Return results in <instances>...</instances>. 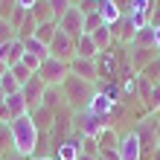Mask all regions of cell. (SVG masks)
Listing matches in <instances>:
<instances>
[{
  "mask_svg": "<svg viewBox=\"0 0 160 160\" xmlns=\"http://www.w3.org/2000/svg\"><path fill=\"white\" fill-rule=\"evenodd\" d=\"M47 6L52 9V18H55V23H58L61 18L67 15V9H70L73 3H70V0H47Z\"/></svg>",
  "mask_w": 160,
  "mask_h": 160,
  "instance_id": "4316f807",
  "label": "cell"
},
{
  "mask_svg": "<svg viewBox=\"0 0 160 160\" xmlns=\"http://www.w3.org/2000/svg\"><path fill=\"white\" fill-rule=\"evenodd\" d=\"M3 102H6V93H3V90H0V105H3Z\"/></svg>",
  "mask_w": 160,
  "mask_h": 160,
  "instance_id": "ee69618b",
  "label": "cell"
},
{
  "mask_svg": "<svg viewBox=\"0 0 160 160\" xmlns=\"http://www.w3.org/2000/svg\"><path fill=\"white\" fill-rule=\"evenodd\" d=\"M0 160H26V157H21L18 152H6V154H0Z\"/></svg>",
  "mask_w": 160,
  "mask_h": 160,
  "instance_id": "f35d334b",
  "label": "cell"
},
{
  "mask_svg": "<svg viewBox=\"0 0 160 160\" xmlns=\"http://www.w3.org/2000/svg\"><path fill=\"white\" fill-rule=\"evenodd\" d=\"M12 76H15V79H18V84L23 88V84H26V82H29V79L35 76V73H32L29 67H23V64H15V67H12Z\"/></svg>",
  "mask_w": 160,
  "mask_h": 160,
  "instance_id": "f1b7e54d",
  "label": "cell"
},
{
  "mask_svg": "<svg viewBox=\"0 0 160 160\" xmlns=\"http://www.w3.org/2000/svg\"><path fill=\"white\" fill-rule=\"evenodd\" d=\"M114 105H117V99H111L105 90H96V93H93V99H90V105H88V111H93V114L111 119V111H114Z\"/></svg>",
  "mask_w": 160,
  "mask_h": 160,
  "instance_id": "4fadbf2b",
  "label": "cell"
},
{
  "mask_svg": "<svg viewBox=\"0 0 160 160\" xmlns=\"http://www.w3.org/2000/svg\"><path fill=\"white\" fill-rule=\"evenodd\" d=\"M99 160H105V157H99Z\"/></svg>",
  "mask_w": 160,
  "mask_h": 160,
  "instance_id": "bcb514c9",
  "label": "cell"
},
{
  "mask_svg": "<svg viewBox=\"0 0 160 160\" xmlns=\"http://www.w3.org/2000/svg\"><path fill=\"white\" fill-rule=\"evenodd\" d=\"M9 143H12V131H9V125H0V154H6Z\"/></svg>",
  "mask_w": 160,
  "mask_h": 160,
  "instance_id": "d6a6232c",
  "label": "cell"
},
{
  "mask_svg": "<svg viewBox=\"0 0 160 160\" xmlns=\"http://www.w3.org/2000/svg\"><path fill=\"white\" fill-rule=\"evenodd\" d=\"M111 125L108 117H99L93 114V111H79V114H73V137H82V140H96L102 134V128Z\"/></svg>",
  "mask_w": 160,
  "mask_h": 160,
  "instance_id": "3957f363",
  "label": "cell"
},
{
  "mask_svg": "<svg viewBox=\"0 0 160 160\" xmlns=\"http://www.w3.org/2000/svg\"><path fill=\"white\" fill-rule=\"evenodd\" d=\"M82 152H84V154L99 157V146H96V140H82Z\"/></svg>",
  "mask_w": 160,
  "mask_h": 160,
  "instance_id": "e575fe53",
  "label": "cell"
},
{
  "mask_svg": "<svg viewBox=\"0 0 160 160\" xmlns=\"http://www.w3.org/2000/svg\"><path fill=\"white\" fill-rule=\"evenodd\" d=\"M157 50L152 47V50H146V47H131V52H128V58H131V67H134L137 73H143L148 64H152L154 58H157Z\"/></svg>",
  "mask_w": 160,
  "mask_h": 160,
  "instance_id": "7c38bea8",
  "label": "cell"
},
{
  "mask_svg": "<svg viewBox=\"0 0 160 160\" xmlns=\"http://www.w3.org/2000/svg\"><path fill=\"white\" fill-rule=\"evenodd\" d=\"M12 38H18V35H15V29H12V23L0 18V47H3V44H9Z\"/></svg>",
  "mask_w": 160,
  "mask_h": 160,
  "instance_id": "4dcf8cb0",
  "label": "cell"
},
{
  "mask_svg": "<svg viewBox=\"0 0 160 160\" xmlns=\"http://www.w3.org/2000/svg\"><path fill=\"white\" fill-rule=\"evenodd\" d=\"M114 3H117V9H119V12L125 15V18L131 15V0H114Z\"/></svg>",
  "mask_w": 160,
  "mask_h": 160,
  "instance_id": "8d00e7d4",
  "label": "cell"
},
{
  "mask_svg": "<svg viewBox=\"0 0 160 160\" xmlns=\"http://www.w3.org/2000/svg\"><path fill=\"white\" fill-rule=\"evenodd\" d=\"M152 160H160V148H154V152H152Z\"/></svg>",
  "mask_w": 160,
  "mask_h": 160,
  "instance_id": "b9f144b4",
  "label": "cell"
},
{
  "mask_svg": "<svg viewBox=\"0 0 160 160\" xmlns=\"http://www.w3.org/2000/svg\"><path fill=\"white\" fill-rule=\"evenodd\" d=\"M90 38H93V44H96V50H99V52H105L108 47H111V41H114V32H111V26H108V23H102L99 29H93V32H90Z\"/></svg>",
  "mask_w": 160,
  "mask_h": 160,
  "instance_id": "ffe728a7",
  "label": "cell"
},
{
  "mask_svg": "<svg viewBox=\"0 0 160 160\" xmlns=\"http://www.w3.org/2000/svg\"><path fill=\"white\" fill-rule=\"evenodd\" d=\"M99 26H102V15H99V12L84 15V35H90L93 29H99Z\"/></svg>",
  "mask_w": 160,
  "mask_h": 160,
  "instance_id": "f546056e",
  "label": "cell"
},
{
  "mask_svg": "<svg viewBox=\"0 0 160 160\" xmlns=\"http://www.w3.org/2000/svg\"><path fill=\"white\" fill-rule=\"evenodd\" d=\"M35 29H38V21L32 18V12H26V18H23V23L18 26V38L21 41H26V38H32L35 35Z\"/></svg>",
  "mask_w": 160,
  "mask_h": 160,
  "instance_id": "cb8c5ba5",
  "label": "cell"
},
{
  "mask_svg": "<svg viewBox=\"0 0 160 160\" xmlns=\"http://www.w3.org/2000/svg\"><path fill=\"white\" fill-rule=\"evenodd\" d=\"M140 157H143V148H140V140L134 134V128H131L119 140V160H140Z\"/></svg>",
  "mask_w": 160,
  "mask_h": 160,
  "instance_id": "8fae6325",
  "label": "cell"
},
{
  "mask_svg": "<svg viewBox=\"0 0 160 160\" xmlns=\"http://www.w3.org/2000/svg\"><path fill=\"white\" fill-rule=\"evenodd\" d=\"M29 160H55V157H44V154H35V157H29Z\"/></svg>",
  "mask_w": 160,
  "mask_h": 160,
  "instance_id": "60d3db41",
  "label": "cell"
},
{
  "mask_svg": "<svg viewBox=\"0 0 160 160\" xmlns=\"http://www.w3.org/2000/svg\"><path fill=\"white\" fill-rule=\"evenodd\" d=\"M58 29L76 41L79 35H84V12H82L79 6H70V9H67V15L58 21Z\"/></svg>",
  "mask_w": 160,
  "mask_h": 160,
  "instance_id": "52a82bcc",
  "label": "cell"
},
{
  "mask_svg": "<svg viewBox=\"0 0 160 160\" xmlns=\"http://www.w3.org/2000/svg\"><path fill=\"white\" fill-rule=\"evenodd\" d=\"M79 160H99V157H93V154H84V152H82V154H79Z\"/></svg>",
  "mask_w": 160,
  "mask_h": 160,
  "instance_id": "ab89813d",
  "label": "cell"
},
{
  "mask_svg": "<svg viewBox=\"0 0 160 160\" xmlns=\"http://www.w3.org/2000/svg\"><path fill=\"white\" fill-rule=\"evenodd\" d=\"M6 73H9V67H6V64H0V76H6Z\"/></svg>",
  "mask_w": 160,
  "mask_h": 160,
  "instance_id": "7bdbcfd3",
  "label": "cell"
},
{
  "mask_svg": "<svg viewBox=\"0 0 160 160\" xmlns=\"http://www.w3.org/2000/svg\"><path fill=\"white\" fill-rule=\"evenodd\" d=\"M73 55H76V41L58 29V32H55V38L50 41V58H58V61H67L70 64Z\"/></svg>",
  "mask_w": 160,
  "mask_h": 160,
  "instance_id": "8992f818",
  "label": "cell"
},
{
  "mask_svg": "<svg viewBox=\"0 0 160 160\" xmlns=\"http://www.w3.org/2000/svg\"><path fill=\"white\" fill-rule=\"evenodd\" d=\"M157 125H160L157 119H146V122H137V128H134V134L140 140V148H143V154H148V157H152V152L157 148Z\"/></svg>",
  "mask_w": 160,
  "mask_h": 160,
  "instance_id": "5b68a950",
  "label": "cell"
},
{
  "mask_svg": "<svg viewBox=\"0 0 160 160\" xmlns=\"http://www.w3.org/2000/svg\"><path fill=\"white\" fill-rule=\"evenodd\" d=\"M32 122L38 125V131H47V128H52V122H55V114L52 111H47V108H38V111H32Z\"/></svg>",
  "mask_w": 160,
  "mask_h": 160,
  "instance_id": "7402d4cb",
  "label": "cell"
},
{
  "mask_svg": "<svg viewBox=\"0 0 160 160\" xmlns=\"http://www.w3.org/2000/svg\"><path fill=\"white\" fill-rule=\"evenodd\" d=\"M70 76H76L82 82H96L99 79V67H96V58H73L70 61Z\"/></svg>",
  "mask_w": 160,
  "mask_h": 160,
  "instance_id": "9c48e42d",
  "label": "cell"
},
{
  "mask_svg": "<svg viewBox=\"0 0 160 160\" xmlns=\"http://www.w3.org/2000/svg\"><path fill=\"white\" fill-rule=\"evenodd\" d=\"M157 148H160V125H157Z\"/></svg>",
  "mask_w": 160,
  "mask_h": 160,
  "instance_id": "f6af8a7d",
  "label": "cell"
},
{
  "mask_svg": "<svg viewBox=\"0 0 160 160\" xmlns=\"http://www.w3.org/2000/svg\"><path fill=\"white\" fill-rule=\"evenodd\" d=\"M0 125H3V122H0Z\"/></svg>",
  "mask_w": 160,
  "mask_h": 160,
  "instance_id": "7dc6e473",
  "label": "cell"
},
{
  "mask_svg": "<svg viewBox=\"0 0 160 160\" xmlns=\"http://www.w3.org/2000/svg\"><path fill=\"white\" fill-rule=\"evenodd\" d=\"M61 93H64V105H67L73 114H79V111H84L90 105V99H93V84L90 82H82L76 76H70L67 82L61 84Z\"/></svg>",
  "mask_w": 160,
  "mask_h": 160,
  "instance_id": "7a4b0ae2",
  "label": "cell"
},
{
  "mask_svg": "<svg viewBox=\"0 0 160 160\" xmlns=\"http://www.w3.org/2000/svg\"><path fill=\"white\" fill-rule=\"evenodd\" d=\"M111 32H114V38L119 44H134V38H137V29H134V23L128 18H122L117 26H111Z\"/></svg>",
  "mask_w": 160,
  "mask_h": 160,
  "instance_id": "e0dca14e",
  "label": "cell"
},
{
  "mask_svg": "<svg viewBox=\"0 0 160 160\" xmlns=\"http://www.w3.org/2000/svg\"><path fill=\"white\" fill-rule=\"evenodd\" d=\"M23 52H29V55H35V58H41V61L50 58V47H44L41 41H35V38H26L23 41Z\"/></svg>",
  "mask_w": 160,
  "mask_h": 160,
  "instance_id": "603a6c76",
  "label": "cell"
},
{
  "mask_svg": "<svg viewBox=\"0 0 160 160\" xmlns=\"http://www.w3.org/2000/svg\"><path fill=\"white\" fill-rule=\"evenodd\" d=\"M99 50H96V44H93L90 35H79L76 38V55L73 58H96Z\"/></svg>",
  "mask_w": 160,
  "mask_h": 160,
  "instance_id": "d6986e66",
  "label": "cell"
},
{
  "mask_svg": "<svg viewBox=\"0 0 160 160\" xmlns=\"http://www.w3.org/2000/svg\"><path fill=\"white\" fill-rule=\"evenodd\" d=\"M21 64H23V67H29L32 73H38V67H41V58H35V55H29V52H23V58H21Z\"/></svg>",
  "mask_w": 160,
  "mask_h": 160,
  "instance_id": "836d02e7",
  "label": "cell"
},
{
  "mask_svg": "<svg viewBox=\"0 0 160 160\" xmlns=\"http://www.w3.org/2000/svg\"><path fill=\"white\" fill-rule=\"evenodd\" d=\"M79 9H82L84 15H90V12H96V0H82V3H79Z\"/></svg>",
  "mask_w": 160,
  "mask_h": 160,
  "instance_id": "d590c367",
  "label": "cell"
},
{
  "mask_svg": "<svg viewBox=\"0 0 160 160\" xmlns=\"http://www.w3.org/2000/svg\"><path fill=\"white\" fill-rule=\"evenodd\" d=\"M35 3H38V0H18V6L26 9V12H32V6H35Z\"/></svg>",
  "mask_w": 160,
  "mask_h": 160,
  "instance_id": "74e56055",
  "label": "cell"
},
{
  "mask_svg": "<svg viewBox=\"0 0 160 160\" xmlns=\"http://www.w3.org/2000/svg\"><path fill=\"white\" fill-rule=\"evenodd\" d=\"M79 154H82V137H67L64 143L55 148V160H79Z\"/></svg>",
  "mask_w": 160,
  "mask_h": 160,
  "instance_id": "5bb4252c",
  "label": "cell"
},
{
  "mask_svg": "<svg viewBox=\"0 0 160 160\" xmlns=\"http://www.w3.org/2000/svg\"><path fill=\"white\" fill-rule=\"evenodd\" d=\"M55 32H58V23H55V21H47V23H38V29H35L32 38L41 41L44 47H50V41L55 38Z\"/></svg>",
  "mask_w": 160,
  "mask_h": 160,
  "instance_id": "44dd1931",
  "label": "cell"
},
{
  "mask_svg": "<svg viewBox=\"0 0 160 160\" xmlns=\"http://www.w3.org/2000/svg\"><path fill=\"white\" fill-rule=\"evenodd\" d=\"M21 58H23V41L21 38H12L9 44L0 47V64H6L9 70H12L15 64H21Z\"/></svg>",
  "mask_w": 160,
  "mask_h": 160,
  "instance_id": "30bf717a",
  "label": "cell"
},
{
  "mask_svg": "<svg viewBox=\"0 0 160 160\" xmlns=\"http://www.w3.org/2000/svg\"><path fill=\"white\" fill-rule=\"evenodd\" d=\"M32 18H35V21H38V23H47V21H55V18H52V9L47 6V0H38V3L32 6Z\"/></svg>",
  "mask_w": 160,
  "mask_h": 160,
  "instance_id": "d4e9b609",
  "label": "cell"
},
{
  "mask_svg": "<svg viewBox=\"0 0 160 160\" xmlns=\"http://www.w3.org/2000/svg\"><path fill=\"white\" fill-rule=\"evenodd\" d=\"M9 131H12V152H18L21 157H35L41 131L32 122V117L26 114L21 119H12V122H9Z\"/></svg>",
  "mask_w": 160,
  "mask_h": 160,
  "instance_id": "6da1fadb",
  "label": "cell"
},
{
  "mask_svg": "<svg viewBox=\"0 0 160 160\" xmlns=\"http://www.w3.org/2000/svg\"><path fill=\"white\" fill-rule=\"evenodd\" d=\"M119 140H122V134H117V128L105 125L102 134L96 137V146H99V152H119Z\"/></svg>",
  "mask_w": 160,
  "mask_h": 160,
  "instance_id": "2e32d148",
  "label": "cell"
},
{
  "mask_svg": "<svg viewBox=\"0 0 160 160\" xmlns=\"http://www.w3.org/2000/svg\"><path fill=\"white\" fill-rule=\"evenodd\" d=\"M131 47H146V50H152V47H154V26H146V29H140Z\"/></svg>",
  "mask_w": 160,
  "mask_h": 160,
  "instance_id": "484cf974",
  "label": "cell"
},
{
  "mask_svg": "<svg viewBox=\"0 0 160 160\" xmlns=\"http://www.w3.org/2000/svg\"><path fill=\"white\" fill-rule=\"evenodd\" d=\"M15 9H18V0H0V18H3V21L12 18Z\"/></svg>",
  "mask_w": 160,
  "mask_h": 160,
  "instance_id": "1f68e13d",
  "label": "cell"
},
{
  "mask_svg": "<svg viewBox=\"0 0 160 160\" xmlns=\"http://www.w3.org/2000/svg\"><path fill=\"white\" fill-rule=\"evenodd\" d=\"M0 90H3L6 96H12V93H18V90H21V84H18V79L12 76V70H9L6 76H0Z\"/></svg>",
  "mask_w": 160,
  "mask_h": 160,
  "instance_id": "83f0119b",
  "label": "cell"
},
{
  "mask_svg": "<svg viewBox=\"0 0 160 160\" xmlns=\"http://www.w3.org/2000/svg\"><path fill=\"white\" fill-rule=\"evenodd\" d=\"M38 76H41V82L47 88H61V84L70 79V64L58 61V58H47L38 67Z\"/></svg>",
  "mask_w": 160,
  "mask_h": 160,
  "instance_id": "277c9868",
  "label": "cell"
},
{
  "mask_svg": "<svg viewBox=\"0 0 160 160\" xmlns=\"http://www.w3.org/2000/svg\"><path fill=\"white\" fill-rule=\"evenodd\" d=\"M44 90H47V84L41 82V76H38V73H35V76H32V79H29V82H26L23 88H21L23 99H26V108H29V114H32V111H38V108H41Z\"/></svg>",
  "mask_w": 160,
  "mask_h": 160,
  "instance_id": "ba28073f",
  "label": "cell"
},
{
  "mask_svg": "<svg viewBox=\"0 0 160 160\" xmlns=\"http://www.w3.org/2000/svg\"><path fill=\"white\" fill-rule=\"evenodd\" d=\"M96 12L102 15V23H108V26H117L122 18H125V15L117 9L114 0H96Z\"/></svg>",
  "mask_w": 160,
  "mask_h": 160,
  "instance_id": "9a60e30c",
  "label": "cell"
},
{
  "mask_svg": "<svg viewBox=\"0 0 160 160\" xmlns=\"http://www.w3.org/2000/svg\"><path fill=\"white\" fill-rule=\"evenodd\" d=\"M6 108H9V117H12V119H21V117L29 114V108H26V99H23V93H21V90L12 93V96H6Z\"/></svg>",
  "mask_w": 160,
  "mask_h": 160,
  "instance_id": "ac0fdd59",
  "label": "cell"
}]
</instances>
